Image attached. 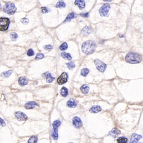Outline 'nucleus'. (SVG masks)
<instances>
[{
  "label": "nucleus",
  "instance_id": "ddd939ff",
  "mask_svg": "<svg viewBox=\"0 0 143 143\" xmlns=\"http://www.w3.org/2000/svg\"><path fill=\"white\" fill-rule=\"evenodd\" d=\"M43 76L46 78V82L47 83H51V82H52L53 80H55V78L51 76V74L50 72H45L43 74Z\"/></svg>",
  "mask_w": 143,
  "mask_h": 143
},
{
  "label": "nucleus",
  "instance_id": "412c9836",
  "mask_svg": "<svg viewBox=\"0 0 143 143\" xmlns=\"http://www.w3.org/2000/svg\"><path fill=\"white\" fill-rule=\"evenodd\" d=\"M61 56L64 58V59H67L69 61H71L72 59V57L71 55L68 53H66V52H62L61 53Z\"/></svg>",
  "mask_w": 143,
  "mask_h": 143
},
{
  "label": "nucleus",
  "instance_id": "5701e85b",
  "mask_svg": "<svg viewBox=\"0 0 143 143\" xmlns=\"http://www.w3.org/2000/svg\"><path fill=\"white\" fill-rule=\"evenodd\" d=\"M61 94L62 95L63 97H66L68 95V90L67 89V88L62 87L61 90Z\"/></svg>",
  "mask_w": 143,
  "mask_h": 143
},
{
  "label": "nucleus",
  "instance_id": "20e7f679",
  "mask_svg": "<svg viewBox=\"0 0 143 143\" xmlns=\"http://www.w3.org/2000/svg\"><path fill=\"white\" fill-rule=\"evenodd\" d=\"M0 24H1V28L0 30L1 31H5L8 30V27H9L10 21L8 18H4V17H1L0 19Z\"/></svg>",
  "mask_w": 143,
  "mask_h": 143
},
{
  "label": "nucleus",
  "instance_id": "ea45409f",
  "mask_svg": "<svg viewBox=\"0 0 143 143\" xmlns=\"http://www.w3.org/2000/svg\"></svg>",
  "mask_w": 143,
  "mask_h": 143
},
{
  "label": "nucleus",
  "instance_id": "f3484780",
  "mask_svg": "<svg viewBox=\"0 0 143 143\" xmlns=\"http://www.w3.org/2000/svg\"><path fill=\"white\" fill-rule=\"evenodd\" d=\"M19 83L20 86H25L28 83V80L25 77H20L19 79Z\"/></svg>",
  "mask_w": 143,
  "mask_h": 143
},
{
  "label": "nucleus",
  "instance_id": "9d476101",
  "mask_svg": "<svg viewBox=\"0 0 143 143\" xmlns=\"http://www.w3.org/2000/svg\"><path fill=\"white\" fill-rule=\"evenodd\" d=\"M142 138V135L137 134V133H133L132 135L131 139H130V143H137L139 141V140Z\"/></svg>",
  "mask_w": 143,
  "mask_h": 143
},
{
  "label": "nucleus",
  "instance_id": "4468645a",
  "mask_svg": "<svg viewBox=\"0 0 143 143\" xmlns=\"http://www.w3.org/2000/svg\"><path fill=\"white\" fill-rule=\"evenodd\" d=\"M74 4L78 6L79 8L81 10L85 8V2L83 0H76L74 2Z\"/></svg>",
  "mask_w": 143,
  "mask_h": 143
},
{
  "label": "nucleus",
  "instance_id": "c9c22d12",
  "mask_svg": "<svg viewBox=\"0 0 143 143\" xmlns=\"http://www.w3.org/2000/svg\"><path fill=\"white\" fill-rule=\"evenodd\" d=\"M41 11L43 13H46V12H48V11H49L48 8H47L46 7H41Z\"/></svg>",
  "mask_w": 143,
  "mask_h": 143
},
{
  "label": "nucleus",
  "instance_id": "dca6fc26",
  "mask_svg": "<svg viewBox=\"0 0 143 143\" xmlns=\"http://www.w3.org/2000/svg\"><path fill=\"white\" fill-rule=\"evenodd\" d=\"M67 106L69 107H71V108H73V107H75L77 106V103L74 99H69L67 102Z\"/></svg>",
  "mask_w": 143,
  "mask_h": 143
},
{
  "label": "nucleus",
  "instance_id": "4c0bfd02",
  "mask_svg": "<svg viewBox=\"0 0 143 143\" xmlns=\"http://www.w3.org/2000/svg\"><path fill=\"white\" fill-rule=\"evenodd\" d=\"M80 15H82V16H83V17H88V16H89V13H81L80 14Z\"/></svg>",
  "mask_w": 143,
  "mask_h": 143
},
{
  "label": "nucleus",
  "instance_id": "6ab92c4d",
  "mask_svg": "<svg viewBox=\"0 0 143 143\" xmlns=\"http://www.w3.org/2000/svg\"><path fill=\"white\" fill-rule=\"evenodd\" d=\"M80 90H81V92L82 93H84V94H87L89 92V87L87 85H83L81 87Z\"/></svg>",
  "mask_w": 143,
  "mask_h": 143
},
{
  "label": "nucleus",
  "instance_id": "c756f323",
  "mask_svg": "<svg viewBox=\"0 0 143 143\" xmlns=\"http://www.w3.org/2000/svg\"><path fill=\"white\" fill-rule=\"evenodd\" d=\"M66 65L69 69H72L75 67V64L73 62H69L67 63Z\"/></svg>",
  "mask_w": 143,
  "mask_h": 143
},
{
  "label": "nucleus",
  "instance_id": "b1692460",
  "mask_svg": "<svg viewBox=\"0 0 143 143\" xmlns=\"http://www.w3.org/2000/svg\"><path fill=\"white\" fill-rule=\"evenodd\" d=\"M75 17V13H70L67 15V17H66V19L64 20V22H69L71 20H72V19H74Z\"/></svg>",
  "mask_w": 143,
  "mask_h": 143
},
{
  "label": "nucleus",
  "instance_id": "f8f14e48",
  "mask_svg": "<svg viewBox=\"0 0 143 143\" xmlns=\"http://www.w3.org/2000/svg\"><path fill=\"white\" fill-rule=\"evenodd\" d=\"M38 106V104L34 101H31V102H28L25 104V108L27 109H33L34 107H36Z\"/></svg>",
  "mask_w": 143,
  "mask_h": 143
},
{
  "label": "nucleus",
  "instance_id": "0eeeda50",
  "mask_svg": "<svg viewBox=\"0 0 143 143\" xmlns=\"http://www.w3.org/2000/svg\"><path fill=\"white\" fill-rule=\"evenodd\" d=\"M67 80H68V74L66 72H64L57 79V83L59 85H62V84L66 83L67 82Z\"/></svg>",
  "mask_w": 143,
  "mask_h": 143
},
{
  "label": "nucleus",
  "instance_id": "7c9ffc66",
  "mask_svg": "<svg viewBox=\"0 0 143 143\" xmlns=\"http://www.w3.org/2000/svg\"><path fill=\"white\" fill-rule=\"evenodd\" d=\"M10 37H11V40H13V41H15V40L17 39V38H18V35H17V34L16 32H13L10 34Z\"/></svg>",
  "mask_w": 143,
  "mask_h": 143
},
{
  "label": "nucleus",
  "instance_id": "2eb2a0df",
  "mask_svg": "<svg viewBox=\"0 0 143 143\" xmlns=\"http://www.w3.org/2000/svg\"><path fill=\"white\" fill-rule=\"evenodd\" d=\"M92 31V29L90 27L88 26H85L84 27L83 29H82V34L84 35V36H87L88 34H90Z\"/></svg>",
  "mask_w": 143,
  "mask_h": 143
},
{
  "label": "nucleus",
  "instance_id": "bb28decb",
  "mask_svg": "<svg viewBox=\"0 0 143 143\" xmlns=\"http://www.w3.org/2000/svg\"><path fill=\"white\" fill-rule=\"evenodd\" d=\"M67 48H68V45H67V43L66 42H64V43H63L61 46H60V50H62V51H64L66 49H67Z\"/></svg>",
  "mask_w": 143,
  "mask_h": 143
},
{
  "label": "nucleus",
  "instance_id": "393cba45",
  "mask_svg": "<svg viewBox=\"0 0 143 143\" xmlns=\"http://www.w3.org/2000/svg\"><path fill=\"white\" fill-rule=\"evenodd\" d=\"M128 141V139L125 137H120L117 139L118 143H127Z\"/></svg>",
  "mask_w": 143,
  "mask_h": 143
},
{
  "label": "nucleus",
  "instance_id": "2f4dec72",
  "mask_svg": "<svg viewBox=\"0 0 143 143\" xmlns=\"http://www.w3.org/2000/svg\"><path fill=\"white\" fill-rule=\"evenodd\" d=\"M11 73H12V71H11L10 70L7 71H5V72H3L2 76H5V77H6V78H7V77H8V76H10V75H11Z\"/></svg>",
  "mask_w": 143,
  "mask_h": 143
},
{
  "label": "nucleus",
  "instance_id": "72a5a7b5",
  "mask_svg": "<svg viewBox=\"0 0 143 143\" xmlns=\"http://www.w3.org/2000/svg\"><path fill=\"white\" fill-rule=\"evenodd\" d=\"M27 55L29 56V57L33 56V55H34V51H33V50L32 49L28 50V51H27Z\"/></svg>",
  "mask_w": 143,
  "mask_h": 143
},
{
  "label": "nucleus",
  "instance_id": "9b49d317",
  "mask_svg": "<svg viewBox=\"0 0 143 143\" xmlns=\"http://www.w3.org/2000/svg\"><path fill=\"white\" fill-rule=\"evenodd\" d=\"M120 133H121V132H120V130L117 128H114L109 132V135L111 136V137L116 138V137H118V135H120Z\"/></svg>",
  "mask_w": 143,
  "mask_h": 143
},
{
  "label": "nucleus",
  "instance_id": "1a4fd4ad",
  "mask_svg": "<svg viewBox=\"0 0 143 143\" xmlns=\"http://www.w3.org/2000/svg\"><path fill=\"white\" fill-rule=\"evenodd\" d=\"M15 115L19 121H25V120H27V118H28L27 115H26L24 112H20V111L15 112Z\"/></svg>",
  "mask_w": 143,
  "mask_h": 143
},
{
  "label": "nucleus",
  "instance_id": "f704fd0d",
  "mask_svg": "<svg viewBox=\"0 0 143 143\" xmlns=\"http://www.w3.org/2000/svg\"><path fill=\"white\" fill-rule=\"evenodd\" d=\"M53 48V46L50 45H48L44 46V49L47 50H51Z\"/></svg>",
  "mask_w": 143,
  "mask_h": 143
},
{
  "label": "nucleus",
  "instance_id": "e433bc0d",
  "mask_svg": "<svg viewBox=\"0 0 143 143\" xmlns=\"http://www.w3.org/2000/svg\"><path fill=\"white\" fill-rule=\"evenodd\" d=\"M21 22H22L23 24H27V23L29 22V19H27V18H24V19H21Z\"/></svg>",
  "mask_w": 143,
  "mask_h": 143
},
{
  "label": "nucleus",
  "instance_id": "58836bf2",
  "mask_svg": "<svg viewBox=\"0 0 143 143\" xmlns=\"http://www.w3.org/2000/svg\"><path fill=\"white\" fill-rule=\"evenodd\" d=\"M0 122H1V126H5V123L4 122L2 118H0Z\"/></svg>",
  "mask_w": 143,
  "mask_h": 143
},
{
  "label": "nucleus",
  "instance_id": "423d86ee",
  "mask_svg": "<svg viewBox=\"0 0 143 143\" xmlns=\"http://www.w3.org/2000/svg\"><path fill=\"white\" fill-rule=\"evenodd\" d=\"M94 62H95V64L96 66L97 70L101 72H104L105 69H106V64L105 63L101 61L99 59H95L94 61Z\"/></svg>",
  "mask_w": 143,
  "mask_h": 143
},
{
  "label": "nucleus",
  "instance_id": "aec40b11",
  "mask_svg": "<svg viewBox=\"0 0 143 143\" xmlns=\"http://www.w3.org/2000/svg\"><path fill=\"white\" fill-rule=\"evenodd\" d=\"M51 136L54 140L58 139V128H53V130L51 132Z\"/></svg>",
  "mask_w": 143,
  "mask_h": 143
},
{
  "label": "nucleus",
  "instance_id": "a878e982",
  "mask_svg": "<svg viewBox=\"0 0 143 143\" xmlns=\"http://www.w3.org/2000/svg\"><path fill=\"white\" fill-rule=\"evenodd\" d=\"M89 73V69L87 68H83L81 70V74L82 76L85 77L88 75V74Z\"/></svg>",
  "mask_w": 143,
  "mask_h": 143
},
{
  "label": "nucleus",
  "instance_id": "a211bd4d",
  "mask_svg": "<svg viewBox=\"0 0 143 143\" xmlns=\"http://www.w3.org/2000/svg\"><path fill=\"white\" fill-rule=\"evenodd\" d=\"M102 110L101 106H93L90 108V111L93 113H97V112H100Z\"/></svg>",
  "mask_w": 143,
  "mask_h": 143
},
{
  "label": "nucleus",
  "instance_id": "f257e3e1",
  "mask_svg": "<svg viewBox=\"0 0 143 143\" xmlns=\"http://www.w3.org/2000/svg\"><path fill=\"white\" fill-rule=\"evenodd\" d=\"M96 46H97V45L94 41H90V40L87 41L82 44V51L85 54L90 55V54H92L95 51Z\"/></svg>",
  "mask_w": 143,
  "mask_h": 143
},
{
  "label": "nucleus",
  "instance_id": "f03ea898",
  "mask_svg": "<svg viewBox=\"0 0 143 143\" xmlns=\"http://www.w3.org/2000/svg\"><path fill=\"white\" fill-rule=\"evenodd\" d=\"M126 61L130 64H137L142 61V57L139 54L135 52H129L125 57Z\"/></svg>",
  "mask_w": 143,
  "mask_h": 143
},
{
  "label": "nucleus",
  "instance_id": "c85d7f7f",
  "mask_svg": "<svg viewBox=\"0 0 143 143\" xmlns=\"http://www.w3.org/2000/svg\"><path fill=\"white\" fill-rule=\"evenodd\" d=\"M66 6V3L64 1H59L57 4H56V8H64Z\"/></svg>",
  "mask_w": 143,
  "mask_h": 143
},
{
  "label": "nucleus",
  "instance_id": "6e6552de",
  "mask_svg": "<svg viewBox=\"0 0 143 143\" xmlns=\"http://www.w3.org/2000/svg\"><path fill=\"white\" fill-rule=\"evenodd\" d=\"M72 124L74 127L77 128H80L83 126V123H82V120L77 116H75L72 119Z\"/></svg>",
  "mask_w": 143,
  "mask_h": 143
},
{
  "label": "nucleus",
  "instance_id": "7ed1b4c3",
  "mask_svg": "<svg viewBox=\"0 0 143 143\" xmlns=\"http://www.w3.org/2000/svg\"><path fill=\"white\" fill-rule=\"evenodd\" d=\"M16 10H17V8L15 5L13 3H10V2H8L6 4L3 8V11H5V13H7L8 15H13L15 13Z\"/></svg>",
  "mask_w": 143,
  "mask_h": 143
},
{
  "label": "nucleus",
  "instance_id": "4be33fe9",
  "mask_svg": "<svg viewBox=\"0 0 143 143\" xmlns=\"http://www.w3.org/2000/svg\"><path fill=\"white\" fill-rule=\"evenodd\" d=\"M38 142V137L36 135H32L29 139L27 143H37Z\"/></svg>",
  "mask_w": 143,
  "mask_h": 143
},
{
  "label": "nucleus",
  "instance_id": "39448f33",
  "mask_svg": "<svg viewBox=\"0 0 143 143\" xmlns=\"http://www.w3.org/2000/svg\"><path fill=\"white\" fill-rule=\"evenodd\" d=\"M110 5L108 3L104 4L99 9V13L102 17H106L108 15L109 11L110 10Z\"/></svg>",
  "mask_w": 143,
  "mask_h": 143
},
{
  "label": "nucleus",
  "instance_id": "473e14b6",
  "mask_svg": "<svg viewBox=\"0 0 143 143\" xmlns=\"http://www.w3.org/2000/svg\"><path fill=\"white\" fill-rule=\"evenodd\" d=\"M43 58H44V55L41 53H38L36 55V60H40L42 59Z\"/></svg>",
  "mask_w": 143,
  "mask_h": 143
},
{
  "label": "nucleus",
  "instance_id": "cd10ccee",
  "mask_svg": "<svg viewBox=\"0 0 143 143\" xmlns=\"http://www.w3.org/2000/svg\"><path fill=\"white\" fill-rule=\"evenodd\" d=\"M61 125V122L59 120H55L52 123V127L53 128H58L59 126Z\"/></svg>",
  "mask_w": 143,
  "mask_h": 143
}]
</instances>
